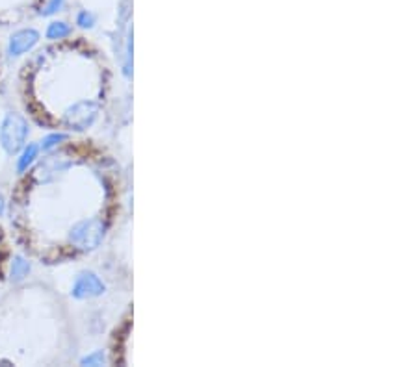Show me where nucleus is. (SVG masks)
<instances>
[{
	"instance_id": "obj_1",
	"label": "nucleus",
	"mask_w": 418,
	"mask_h": 367,
	"mask_svg": "<svg viewBox=\"0 0 418 367\" xmlns=\"http://www.w3.org/2000/svg\"><path fill=\"white\" fill-rule=\"evenodd\" d=\"M106 291V284L102 282V279L95 271H80L73 280L71 286V297L77 301H91V299H99L104 295Z\"/></svg>"
},
{
	"instance_id": "obj_2",
	"label": "nucleus",
	"mask_w": 418,
	"mask_h": 367,
	"mask_svg": "<svg viewBox=\"0 0 418 367\" xmlns=\"http://www.w3.org/2000/svg\"><path fill=\"white\" fill-rule=\"evenodd\" d=\"M41 39V34L36 28H21L17 32H13L10 41H8V54L10 58H21L24 54L32 52L36 45Z\"/></svg>"
},
{
	"instance_id": "obj_3",
	"label": "nucleus",
	"mask_w": 418,
	"mask_h": 367,
	"mask_svg": "<svg viewBox=\"0 0 418 367\" xmlns=\"http://www.w3.org/2000/svg\"><path fill=\"white\" fill-rule=\"evenodd\" d=\"M39 152H41V148H39L37 143H28V145H24V147L19 150L17 161H15V171H17L19 175L28 172V169H30V167L36 163L37 158H39Z\"/></svg>"
},
{
	"instance_id": "obj_4",
	"label": "nucleus",
	"mask_w": 418,
	"mask_h": 367,
	"mask_svg": "<svg viewBox=\"0 0 418 367\" xmlns=\"http://www.w3.org/2000/svg\"><path fill=\"white\" fill-rule=\"evenodd\" d=\"M69 36H73V26L66 21H53L45 30V37L48 41H64Z\"/></svg>"
},
{
	"instance_id": "obj_5",
	"label": "nucleus",
	"mask_w": 418,
	"mask_h": 367,
	"mask_svg": "<svg viewBox=\"0 0 418 367\" xmlns=\"http://www.w3.org/2000/svg\"><path fill=\"white\" fill-rule=\"evenodd\" d=\"M30 261L23 258V256H13L12 260V282H23L26 277H28V272H30Z\"/></svg>"
},
{
	"instance_id": "obj_6",
	"label": "nucleus",
	"mask_w": 418,
	"mask_h": 367,
	"mask_svg": "<svg viewBox=\"0 0 418 367\" xmlns=\"http://www.w3.org/2000/svg\"><path fill=\"white\" fill-rule=\"evenodd\" d=\"M67 139H69V136L64 134V132H53V134L43 137L39 148H41V152H50V150H56L60 147L61 143H66Z\"/></svg>"
},
{
	"instance_id": "obj_7",
	"label": "nucleus",
	"mask_w": 418,
	"mask_h": 367,
	"mask_svg": "<svg viewBox=\"0 0 418 367\" xmlns=\"http://www.w3.org/2000/svg\"><path fill=\"white\" fill-rule=\"evenodd\" d=\"M77 24L82 30H91L97 24L95 13L88 12V10H80V12L77 13Z\"/></svg>"
},
{
	"instance_id": "obj_8",
	"label": "nucleus",
	"mask_w": 418,
	"mask_h": 367,
	"mask_svg": "<svg viewBox=\"0 0 418 367\" xmlns=\"http://www.w3.org/2000/svg\"><path fill=\"white\" fill-rule=\"evenodd\" d=\"M64 6H66V0H48L47 4L41 8L39 15H41V17H53L54 13L61 12Z\"/></svg>"
},
{
	"instance_id": "obj_9",
	"label": "nucleus",
	"mask_w": 418,
	"mask_h": 367,
	"mask_svg": "<svg viewBox=\"0 0 418 367\" xmlns=\"http://www.w3.org/2000/svg\"><path fill=\"white\" fill-rule=\"evenodd\" d=\"M80 364L82 366H104L106 364V356H104V353H102L101 349L93 350V353H90L88 356H84L82 360H80Z\"/></svg>"
},
{
	"instance_id": "obj_10",
	"label": "nucleus",
	"mask_w": 418,
	"mask_h": 367,
	"mask_svg": "<svg viewBox=\"0 0 418 367\" xmlns=\"http://www.w3.org/2000/svg\"><path fill=\"white\" fill-rule=\"evenodd\" d=\"M6 213V201H4V197L0 195V217Z\"/></svg>"
}]
</instances>
